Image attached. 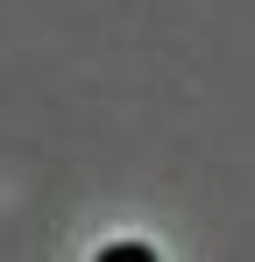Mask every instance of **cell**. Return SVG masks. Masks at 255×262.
<instances>
[{
	"mask_svg": "<svg viewBox=\"0 0 255 262\" xmlns=\"http://www.w3.org/2000/svg\"><path fill=\"white\" fill-rule=\"evenodd\" d=\"M99 262H156V248H142V241H114V248H99Z\"/></svg>",
	"mask_w": 255,
	"mask_h": 262,
	"instance_id": "6da1fadb",
	"label": "cell"
}]
</instances>
